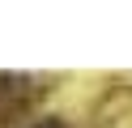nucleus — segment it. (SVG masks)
<instances>
[{"label": "nucleus", "instance_id": "obj_1", "mask_svg": "<svg viewBox=\"0 0 132 128\" xmlns=\"http://www.w3.org/2000/svg\"><path fill=\"white\" fill-rule=\"evenodd\" d=\"M34 128H64L60 119H43V124H34Z\"/></svg>", "mask_w": 132, "mask_h": 128}]
</instances>
